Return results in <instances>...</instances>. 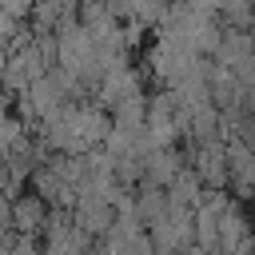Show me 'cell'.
<instances>
[{"instance_id": "cell-1", "label": "cell", "mask_w": 255, "mask_h": 255, "mask_svg": "<svg viewBox=\"0 0 255 255\" xmlns=\"http://www.w3.org/2000/svg\"><path fill=\"white\" fill-rule=\"evenodd\" d=\"M8 223L16 227V235H36L40 227H48V203L36 191H24L8 203Z\"/></svg>"}, {"instance_id": "cell-2", "label": "cell", "mask_w": 255, "mask_h": 255, "mask_svg": "<svg viewBox=\"0 0 255 255\" xmlns=\"http://www.w3.org/2000/svg\"><path fill=\"white\" fill-rule=\"evenodd\" d=\"M163 191H167V203H171V207H183V211H195L199 199L207 195L203 183H199V175H195L191 167H179V175H175Z\"/></svg>"}, {"instance_id": "cell-3", "label": "cell", "mask_w": 255, "mask_h": 255, "mask_svg": "<svg viewBox=\"0 0 255 255\" xmlns=\"http://www.w3.org/2000/svg\"><path fill=\"white\" fill-rule=\"evenodd\" d=\"M251 16H255V0H223V4H219V24H223V28L247 32Z\"/></svg>"}]
</instances>
